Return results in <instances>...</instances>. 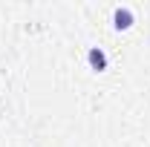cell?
I'll return each instance as SVG.
<instances>
[{
    "label": "cell",
    "mask_w": 150,
    "mask_h": 147,
    "mask_svg": "<svg viewBox=\"0 0 150 147\" xmlns=\"http://www.w3.org/2000/svg\"><path fill=\"white\" fill-rule=\"evenodd\" d=\"M93 64H98V66H104V58H101V52H93Z\"/></svg>",
    "instance_id": "6da1fadb"
}]
</instances>
